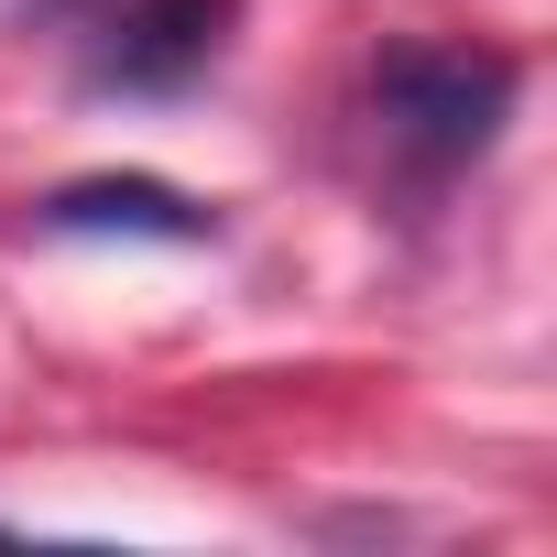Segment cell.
Returning <instances> with one entry per match:
<instances>
[{"label": "cell", "instance_id": "6da1fadb", "mask_svg": "<svg viewBox=\"0 0 557 557\" xmlns=\"http://www.w3.org/2000/svg\"><path fill=\"white\" fill-rule=\"evenodd\" d=\"M513 99H524V66H513L503 45H437V34H405V45L372 55V121H383V143H394L416 175L481 164V153L503 143Z\"/></svg>", "mask_w": 557, "mask_h": 557}, {"label": "cell", "instance_id": "7a4b0ae2", "mask_svg": "<svg viewBox=\"0 0 557 557\" xmlns=\"http://www.w3.org/2000/svg\"><path fill=\"white\" fill-rule=\"evenodd\" d=\"M230 12H240V0H121V12H99L88 88L164 99V88L208 77V66H219V45H230Z\"/></svg>", "mask_w": 557, "mask_h": 557}, {"label": "cell", "instance_id": "3957f363", "mask_svg": "<svg viewBox=\"0 0 557 557\" xmlns=\"http://www.w3.org/2000/svg\"><path fill=\"white\" fill-rule=\"evenodd\" d=\"M45 230H153V240H208V208L153 186V175H88L45 197Z\"/></svg>", "mask_w": 557, "mask_h": 557}, {"label": "cell", "instance_id": "277c9868", "mask_svg": "<svg viewBox=\"0 0 557 557\" xmlns=\"http://www.w3.org/2000/svg\"><path fill=\"white\" fill-rule=\"evenodd\" d=\"M45 12H88V0H45Z\"/></svg>", "mask_w": 557, "mask_h": 557}]
</instances>
